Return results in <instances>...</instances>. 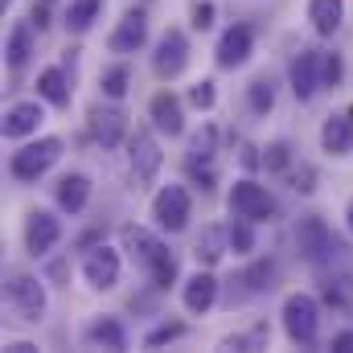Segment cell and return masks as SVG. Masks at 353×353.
<instances>
[{
    "label": "cell",
    "instance_id": "41",
    "mask_svg": "<svg viewBox=\"0 0 353 353\" xmlns=\"http://www.w3.org/2000/svg\"><path fill=\"white\" fill-rule=\"evenodd\" d=\"M29 21H33V25H37V29H46V25H50V12H46V8H37V4H33V12H29Z\"/></svg>",
    "mask_w": 353,
    "mask_h": 353
},
{
    "label": "cell",
    "instance_id": "15",
    "mask_svg": "<svg viewBox=\"0 0 353 353\" xmlns=\"http://www.w3.org/2000/svg\"><path fill=\"white\" fill-rule=\"evenodd\" d=\"M148 115H152V128H157V132H165V136H181V132H185V103L176 99L173 90L152 94Z\"/></svg>",
    "mask_w": 353,
    "mask_h": 353
},
{
    "label": "cell",
    "instance_id": "30",
    "mask_svg": "<svg viewBox=\"0 0 353 353\" xmlns=\"http://www.w3.org/2000/svg\"><path fill=\"white\" fill-rule=\"evenodd\" d=\"M99 87H103L107 99H115V103H119V99L128 94V87H132V70H128L123 62H119V66H107V70H103V79H99Z\"/></svg>",
    "mask_w": 353,
    "mask_h": 353
},
{
    "label": "cell",
    "instance_id": "4",
    "mask_svg": "<svg viewBox=\"0 0 353 353\" xmlns=\"http://www.w3.org/2000/svg\"><path fill=\"white\" fill-rule=\"evenodd\" d=\"M58 157H62V140L58 136H41V140L25 144L21 152H12L8 173H12V181H21V185H33L37 176H46L58 165Z\"/></svg>",
    "mask_w": 353,
    "mask_h": 353
},
{
    "label": "cell",
    "instance_id": "37",
    "mask_svg": "<svg viewBox=\"0 0 353 353\" xmlns=\"http://www.w3.org/2000/svg\"><path fill=\"white\" fill-rule=\"evenodd\" d=\"M189 103H193L197 111H210V107L218 103V90H214V83H210V79H201L197 87L189 90Z\"/></svg>",
    "mask_w": 353,
    "mask_h": 353
},
{
    "label": "cell",
    "instance_id": "19",
    "mask_svg": "<svg viewBox=\"0 0 353 353\" xmlns=\"http://www.w3.org/2000/svg\"><path fill=\"white\" fill-rule=\"evenodd\" d=\"M321 148L329 157H350L353 152V115H329L321 128Z\"/></svg>",
    "mask_w": 353,
    "mask_h": 353
},
{
    "label": "cell",
    "instance_id": "31",
    "mask_svg": "<svg viewBox=\"0 0 353 353\" xmlns=\"http://www.w3.org/2000/svg\"><path fill=\"white\" fill-rule=\"evenodd\" d=\"M247 103H251V111H255V115H267V111L275 107V83H271L267 74H259V79L247 87Z\"/></svg>",
    "mask_w": 353,
    "mask_h": 353
},
{
    "label": "cell",
    "instance_id": "3",
    "mask_svg": "<svg viewBox=\"0 0 353 353\" xmlns=\"http://www.w3.org/2000/svg\"><path fill=\"white\" fill-rule=\"evenodd\" d=\"M316 329H321V304L308 292H292L283 300V333L292 337V345L312 350L316 345Z\"/></svg>",
    "mask_w": 353,
    "mask_h": 353
},
{
    "label": "cell",
    "instance_id": "29",
    "mask_svg": "<svg viewBox=\"0 0 353 353\" xmlns=\"http://www.w3.org/2000/svg\"><path fill=\"white\" fill-rule=\"evenodd\" d=\"M99 8H103V0H70L66 25H70L74 33H87L90 25H94V17H99Z\"/></svg>",
    "mask_w": 353,
    "mask_h": 353
},
{
    "label": "cell",
    "instance_id": "40",
    "mask_svg": "<svg viewBox=\"0 0 353 353\" xmlns=\"http://www.w3.org/2000/svg\"><path fill=\"white\" fill-rule=\"evenodd\" d=\"M243 165H247V169H259V165H263V157H259L255 144H243Z\"/></svg>",
    "mask_w": 353,
    "mask_h": 353
},
{
    "label": "cell",
    "instance_id": "22",
    "mask_svg": "<svg viewBox=\"0 0 353 353\" xmlns=\"http://www.w3.org/2000/svg\"><path fill=\"white\" fill-rule=\"evenodd\" d=\"M37 94L50 103V107H70V74L62 66H46L37 74Z\"/></svg>",
    "mask_w": 353,
    "mask_h": 353
},
{
    "label": "cell",
    "instance_id": "12",
    "mask_svg": "<svg viewBox=\"0 0 353 353\" xmlns=\"http://www.w3.org/2000/svg\"><path fill=\"white\" fill-rule=\"evenodd\" d=\"M58 239H62V222L50 214V210H33L29 218H25V251L29 255H50L54 247H58Z\"/></svg>",
    "mask_w": 353,
    "mask_h": 353
},
{
    "label": "cell",
    "instance_id": "26",
    "mask_svg": "<svg viewBox=\"0 0 353 353\" xmlns=\"http://www.w3.org/2000/svg\"><path fill=\"white\" fill-rule=\"evenodd\" d=\"M87 341H90V345H103V350H128V333H123V325H119V321H111V316H103V321H94V325H90Z\"/></svg>",
    "mask_w": 353,
    "mask_h": 353
},
{
    "label": "cell",
    "instance_id": "6",
    "mask_svg": "<svg viewBox=\"0 0 353 353\" xmlns=\"http://www.w3.org/2000/svg\"><path fill=\"white\" fill-rule=\"evenodd\" d=\"M4 296H8V308L17 312V321L37 325V321L46 316V288H41L37 275H29V271H12Z\"/></svg>",
    "mask_w": 353,
    "mask_h": 353
},
{
    "label": "cell",
    "instance_id": "32",
    "mask_svg": "<svg viewBox=\"0 0 353 353\" xmlns=\"http://www.w3.org/2000/svg\"><path fill=\"white\" fill-rule=\"evenodd\" d=\"M271 279H275V263H271V259H259V263H251L247 271H243V283H247V292H251V296L267 292V288H271Z\"/></svg>",
    "mask_w": 353,
    "mask_h": 353
},
{
    "label": "cell",
    "instance_id": "20",
    "mask_svg": "<svg viewBox=\"0 0 353 353\" xmlns=\"http://www.w3.org/2000/svg\"><path fill=\"white\" fill-rule=\"evenodd\" d=\"M90 201V176L87 173H66L58 181V205L74 218V214H83Z\"/></svg>",
    "mask_w": 353,
    "mask_h": 353
},
{
    "label": "cell",
    "instance_id": "38",
    "mask_svg": "<svg viewBox=\"0 0 353 353\" xmlns=\"http://www.w3.org/2000/svg\"><path fill=\"white\" fill-rule=\"evenodd\" d=\"M341 79H345V62H341V54H325V87H341Z\"/></svg>",
    "mask_w": 353,
    "mask_h": 353
},
{
    "label": "cell",
    "instance_id": "25",
    "mask_svg": "<svg viewBox=\"0 0 353 353\" xmlns=\"http://www.w3.org/2000/svg\"><path fill=\"white\" fill-rule=\"evenodd\" d=\"M226 251H230L226 230H222V226H205V230H201V239H197V247H193V259H197V263H205V267H214Z\"/></svg>",
    "mask_w": 353,
    "mask_h": 353
},
{
    "label": "cell",
    "instance_id": "16",
    "mask_svg": "<svg viewBox=\"0 0 353 353\" xmlns=\"http://www.w3.org/2000/svg\"><path fill=\"white\" fill-rule=\"evenodd\" d=\"M41 119H46V107H41L37 99H29V103H12V107L4 111V136H8V140L33 136V132L41 128Z\"/></svg>",
    "mask_w": 353,
    "mask_h": 353
},
{
    "label": "cell",
    "instance_id": "44",
    "mask_svg": "<svg viewBox=\"0 0 353 353\" xmlns=\"http://www.w3.org/2000/svg\"><path fill=\"white\" fill-rule=\"evenodd\" d=\"M0 8H8V0H0Z\"/></svg>",
    "mask_w": 353,
    "mask_h": 353
},
{
    "label": "cell",
    "instance_id": "27",
    "mask_svg": "<svg viewBox=\"0 0 353 353\" xmlns=\"http://www.w3.org/2000/svg\"><path fill=\"white\" fill-rule=\"evenodd\" d=\"M214 152H218V128L205 123V128L193 132V140H189V165H214Z\"/></svg>",
    "mask_w": 353,
    "mask_h": 353
},
{
    "label": "cell",
    "instance_id": "8",
    "mask_svg": "<svg viewBox=\"0 0 353 353\" xmlns=\"http://www.w3.org/2000/svg\"><path fill=\"white\" fill-rule=\"evenodd\" d=\"M152 218L165 234H181L193 218V197L185 185H165L157 197H152Z\"/></svg>",
    "mask_w": 353,
    "mask_h": 353
},
{
    "label": "cell",
    "instance_id": "10",
    "mask_svg": "<svg viewBox=\"0 0 353 353\" xmlns=\"http://www.w3.org/2000/svg\"><path fill=\"white\" fill-rule=\"evenodd\" d=\"M185 66H189V37H185V29H165V37L157 41V54H152V70L161 79H176Z\"/></svg>",
    "mask_w": 353,
    "mask_h": 353
},
{
    "label": "cell",
    "instance_id": "39",
    "mask_svg": "<svg viewBox=\"0 0 353 353\" xmlns=\"http://www.w3.org/2000/svg\"><path fill=\"white\" fill-rule=\"evenodd\" d=\"M329 350H333V353H353V333H350V329H341V333H333V341H329Z\"/></svg>",
    "mask_w": 353,
    "mask_h": 353
},
{
    "label": "cell",
    "instance_id": "28",
    "mask_svg": "<svg viewBox=\"0 0 353 353\" xmlns=\"http://www.w3.org/2000/svg\"><path fill=\"white\" fill-rule=\"evenodd\" d=\"M226 243H230L234 255H251L255 251V222L251 218H234L226 226Z\"/></svg>",
    "mask_w": 353,
    "mask_h": 353
},
{
    "label": "cell",
    "instance_id": "18",
    "mask_svg": "<svg viewBox=\"0 0 353 353\" xmlns=\"http://www.w3.org/2000/svg\"><path fill=\"white\" fill-rule=\"evenodd\" d=\"M90 132H94V140L103 144V148H119L123 144V136H128V115L123 111H115V107H99L94 115H90Z\"/></svg>",
    "mask_w": 353,
    "mask_h": 353
},
{
    "label": "cell",
    "instance_id": "17",
    "mask_svg": "<svg viewBox=\"0 0 353 353\" xmlns=\"http://www.w3.org/2000/svg\"><path fill=\"white\" fill-rule=\"evenodd\" d=\"M181 300H185V308H189L193 316H205V312L214 308V300H218V279H214L210 271L189 275L185 288H181Z\"/></svg>",
    "mask_w": 353,
    "mask_h": 353
},
{
    "label": "cell",
    "instance_id": "2",
    "mask_svg": "<svg viewBox=\"0 0 353 353\" xmlns=\"http://www.w3.org/2000/svg\"><path fill=\"white\" fill-rule=\"evenodd\" d=\"M296 247H300V255L312 267L333 263V259H341V251H345V243L333 239V230H329L325 218H316V214H308V218L296 222Z\"/></svg>",
    "mask_w": 353,
    "mask_h": 353
},
{
    "label": "cell",
    "instance_id": "23",
    "mask_svg": "<svg viewBox=\"0 0 353 353\" xmlns=\"http://www.w3.org/2000/svg\"><path fill=\"white\" fill-rule=\"evenodd\" d=\"M321 300L337 312H350L353 308V275L350 271H333L321 279Z\"/></svg>",
    "mask_w": 353,
    "mask_h": 353
},
{
    "label": "cell",
    "instance_id": "33",
    "mask_svg": "<svg viewBox=\"0 0 353 353\" xmlns=\"http://www.w3.org/2000/svg\"><path fill=\"white\" fill-rule=\"evenodd\" d=\"M263 169L267 173H288L292 169V144L288 140H275L263 148Z\"/></svg>",
    "mask_w": 353,
    "mask_h": 353
},
{
    "label": "cell",
    "instance_id": "42",
    "mask_svg": "<svg viewBox=\"0 0 353 353\" xmlns=\"http://www.w3.org/2000/svg\"><path fill=\"white\" fill-rule=\"evenodd\" d=\"M8 353H29V350H37V345H29V341H12V345H4Z\"/></svg>",
    "mask_w": 353,
    "mask_h": 353
},
{
    "label": "cell",
    "instance_id": "34",
    "mask_svg": "<svg viewBox=\"0 0 353 353\" xmlns=\"http://www.w3.org/2000/svg\"><path fill=\"white\" fill-rule=\"evenodd\" d=\"M176 337H185V325H181V321H165V325H157V329L144 337V345H148V350H157V345L176 341Z\"/></svg>",
    "mask_w": 353,
    "mask_h": 353
},
{
    "label": "cell",
    "instance_id": "43",
    "mask_svg": "<svg viewBox=\"0 0 353 353\" xmlns=\"http://www.w3.org/2000/svg\"><path fill=\"white\" fill-rule=\"evenodd\" d=\"M345 222H350V234H353V201H350V210H345Z\"/></svg>",
    "mask_w": 353,
    "mask_h": 353
},
{
    "label": "cell",
    "instance_id": "13",
    "mask_svg": "<svg viewBox=\"0 0 353 353\" xmlns=\"http://www.w3.org/2000/svg\"><path fill=\"white\" fill-rule=\"evenodd\" d=\"M144 41H148V12L144 8H128L123 21L115 25V33L107 37V50L111 54H136Z\"/></svg>",
    "mask_w": 353,
    "mask_h": 353
},
{
    "label": "cell",
    "instance_id": "5",
    "mask_svg": "<svg viewBox=\"0 0 353 353\" xmlns=\"http://www.w3.org/2000/svg\"><path fill=\"white\" fill-rule=\"evenodd\" d=\"M128 165H132L136 189L157 185V176L165 169V152H161V144H157V136H152L148 128H136V132L128 136Z\"/></svg>",
    "mask_w": 353,
    "mask_h": 353
},
{
    "label": "cell",
    "instance_id": "24",
    "mask_svg": "<svg viewBox=\"0 0 353 353\" xmlns=\"http://www.w3.org/2000/svg\"><path fill=\"white\" fill-rule=\"evenodd\" d=\"M33 21H17L12 25V33H8V46H4V54H8V66L12 70H21L25 62H29V54H33Z\"/></svg>",
    "mask_w": 353,
    "mask_h": 353
},
{
    "label": "cell",
    "instance_id": "11",
    "mask_svg": "<svg viewBox=\"0 0 353 353\" xmlns=\"http://www.w3.org/2000/svg\"><path fill=\"white\" fill-rule=\"evenodd\" d=\"M321 87H325V54L321 50H300V58L292 62V94L300 103H308Z\"/></svg>",
    "mask_w": 353,
    "mask_h": 353
},
{
    "label": "cell",
    "instance_id": "9",
    "mask_svg": "<svg viewBox=\"0 0 353 353\" xmlns=\"http://www.w3.org/2000/svg\"><path fill=\"white\" fill-rule=\"evenodd\" d=\"M255 54V29L251 25H230L222 37H218V50H214V58H218V66L222 70H239V66H247V58Z\"/></svg>",
    "mask_w": 353,
    "mask_h": 353
},
{
    "label": "cell",
    "instance_id": "36",
    "mask_svg": "<svg viewBox=\"0 0 353 353\" xmlns=\"http://www.w3.org/2000/svg\"><path fill=\"white\" fill-rule=\"evenodd\" d=\"M214 17H218V4L214 0H193V29L197 33L214 29Z\"/></svg>",
    "mask_w": 353,
    "mask_h": 353
},
{
    "label": "cell",
    "instance_id": "35",
    "mask_svg": "<svg viewBox=\"0 0 353 353\" xmlns=\"http://www.w3.org/2000/svg\"><path fill=\"white\" fill-rule=\"evenodd\" d=\"M288 181H292V189L296 193H316V169L312 165H300V169H288Z\"/></svg>",
    "mask_w": 353,
    "mask_h": 353
},
{
    "label": "cell",
    "instance_id": "14",
    "mask_svg": "<svg viewBox=\"0 0 353 353\" xmlns=\"http://www.w3.org/2000/svg\"><path fill=\"white\" fill-rule=\"evenodd\" d=\"M83 279H87L90 288H99V292H111V288L119 283V251H111V247L87 251V259H83Z\"/></svg>",
    "mask_w": 353,
    "mask_h": 353
},
{
    "label": "cell",
    "instance_id": "7",
    "mask_svg": "<svg viewBox=\"0 0 353 353\" xmlns=\"http://www.w3.org/2000/svg\"><path fill=\"white\" fill-rule=\"evenodd\" d=\"M226 205H230V214H234V218H251V222H271V218L279 214L275 197L267 193L259 181H251V176H243V181H234V185H230Z\"/></svg>",
    "mask_w": 353,
    "mask_h": 353
},
{
    "label": "cell",
    "instance_id": "1",
    "mask_svg": "<svg viewBox=\"0 0 353 353\" xmlns=\"http://www.w3.org/2000/svg\"><path fill=\"white\" fill-rule=\"evenodd\" d=\"M119 239H123V251L136 259V263L148 271V279H152V288H161V292H169L176 283V259L173 251L152 234V230H144V226H123L119 230Z\"/></svg>",
    "mask_w": 353,
    "mask_h": 353
},
{
    "label": "cell",
    "instance_id": "21",
    "mask_svg": "<svg viewBox=\"0 0 353 353\" xmlns=\"http://www.w3.org/2000/svg\"><path fill=\"white\" fill-rule=\"evenodd\" d=\"M308 21L321 37H333L345 21V0H308Z\"/></svg>",
    "mask_w": 353,
    "mask_h": 353
}]
</instances>
